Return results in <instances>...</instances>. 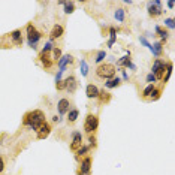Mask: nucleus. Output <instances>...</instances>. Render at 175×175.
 I'll use <instances>...</instances> for the list:
<instances>
[{
  "label": "nucleus",
  "instance_id": "nucleus-19",
  "mask_svg": "<svg viewBox=\"0 0 175 175\" xmlns=\"http://www.w3.org/2000/svg\"><path fill=\"white\" fill-rule=\"evenodd\" d=\"M97 97L100 99V102H102V103H108V102L111 100V94H109L108 91L102 90V91H99V96H97Z\"/></svg>",
  "mask_w": 175,
  "mask_h": 175
},
{
  "label": "nucleus",
  "instance_id": "nucleus-13",
  "mask_svg": "<svg viewBox=\"0 0 175 175\" xmlns=\"http://www.w3.org/2000/svg\"><path fill=\"white\" fill-rule=\"evenodd\" d=\"M85 94H87V97H90V99H96L99 96V89L94 84H89L85 89Z\"/></svg>",
  "mask_w": 175,
  "mask_h": 175
},
{
  "label": "nucleus",
  "instance_id": "nucleus-38",
  "mask_svg": "<svg viewBox=\"0 0 175 175\" xmlns=\"http://www.w3.org/2000/svg\"><path fill=\"white\" fill-rule=\"evenodd\" d=\"M3 169H5V162H3L2 157H0V172H3Z\"/></svg>",
  "mask_w": 175,
  "mask_h": 175
},
{
  "label": "nucleus",
  "instance_id": "nucleus-23",
  "mask_svg": "<svg viewBox=\"0 0 175 175\" xmlns=\"http://www.w3.org/2000/svg\"><path fill=\"white\" fill-rule=\"evenodd\" d=\"M63 6H65V12L66 14H72L75 11V3L73 2H63Z\"/></svg>",
  "mask_w": 175,
  "mask_h": 175
},
{
  "label": "nucleus",
  "instance_id": "nucleus-40",
  "mask_svg": "<svg viewBox=\"0 0 175 175\" xmlns=\"http://www.w3.org/2000/svg\"><path fill=\"white\" fill-rule=\"evenodd\" d=\"M174 5H175V3H174V2H168V6H169V8H171V9H172V8H174Z\"/></svg>",
  "mask_w": 175,
  "mask_h": 175
},
{
  "label": "nucleus",
  "instance_id": "nucleus-11",
  "mask_svg": "<svg viewBox=\"0 0 175 175\" xmlns=\"http://www.w3.org/2000/svg\"><path fill=\"white\" fill-rule=\"evenodd\" d=\"M76 87H78V82H76V78L75 76H69L66 78V90L69 93H75L76 91Z\"/></svg>",
  "mask_w": 175,
  "mask_h": 175
},
{
  "label": "nucleus",
  "instance_id": "nucleus-42",
  "mask_svg": "<svg viewBox=\"0 0 175 175\" xmlns=\"http://www.w3.org/2000/svg\"><path fill=\"white\" fill-rule=\"evenodd\" d=\"M80 175H81V174H80Z\"/></svg>",
  "mask_w": 175,
  "mask_h": 175
},
{
  "label": "nucleus",
  "instance_id": "nucleus-1",
  "mask_svg": "<svg viewBox=\"0 0 175 175\" xmlns=\"http://www.w3.org/2000/svg\"><path fill=\"white\" fill-rule=\"evenodd\" d=\"M24 126H27L33 130H39V127L45 123V115H43V112L39 111V109H34L32 112H27L24 115V120H23Z\"/></svg>",
  "mask_w": 175,
  "mask_h": 175
},
{
  "label": "nucleus",
  "instance_id": "nucleus-5",
  "mask_svg": "<svg viewBox=\"0 0 175 175\" xmlns=\"http://www.w3.org/2000/svg\"><path fill=\"white\" fill-rule=\"evenodd\" d=\"M99 126V118L93 115V114H90V115H87L85 118V124H84V129H85V132L87 133H93L96 129H97Z\"/></svg>",
  "mask_w": 175,
  "mask_h": 175
},
{
  "label": "nucleus",
  "instance_id": "nucleus-14",
  "mask_svg": "<svg viewBox=\"0 0 175 175\" xmlns=\"http://www.w3.org/2000/svg\"><path fill=\"white\" fill-rule=\"evenodd\" d=\"M73 62V57L71 56V54H66V56H63L62 58L58 60V67H60V71H66V65L67 63H72Z\"/></svg>",
  "mask_w": 175,
  "mask_h": 175
},
{
  "label": "nucleus",
  "instance_id": "nucleus-41",
  "mask_svg": "<svg viewBox=\"0 0 175 175\" xmlns=\"http://www.w3.org/2000/svg\"><path fill=\"white\" fill-rule=\"evenodd\" d=\"M123 78H124V80H127V78H129V76H127V73H126L124 71H123Z\"/></svg>",
  "mask_w": 175,
  "mask_h": 175
},
{
  "label": "nucleus",
  "instance_id": "nucleus-25",
  "mask_svg": "<svg viewBox=\"0 0 175 175\" xmlns=\"http://www.w3.org/2000/svg\"><path fill=\"white\" fill-rule=\"evenodd\" d=\"M156 89V87H154V84H150V85H148L147 87V89L144 90V93H142V97L144 99H148V97H150V94H151V91Z\"/></svg>",
  "mask_w": 175,
  "mask_h": 175
},
{
  "label": "nucleus",
  "instance_id": "nucleus-3",
  "mask_svg": "<svg viewBox=\"0 0 175 175\" xmlns=\"http://www.w3.org/2000/svg\"><path fill=\"white\" fill-rule=\"evenodd\" d=\"M168 66H169V63L163 62V60H160V58H156V62L153 65V69H151V72H153L156 80H163L165 71L168 69Z\"/></svg>",
  "mask_w": 175,
  "mask_h": 175
},
{
  "label": "nucleus",
  "instance_id": "nucleus-33",
  "mask_svg": "<svg viewBox=\"0 0 175 175\" xmlns=\"http://www.w3.org/2000/svg\"><path fill=\"white\" fill-rule=\"evenodd\" d=\"M165 24L168 25L169 29H174V27H175V24H174V20H172V18H168V20L165 21Z\"/></svg>",
  "mask_w": 175,
  "mask_h": 175
},
{
  "label": "nucleus",
  "instance_id": "nucleus-17",
  "mask_svg": "<svg viewBox=\"0 0 175 175\" xmlns=\"http://www.w3.org/2000/svg\"><path fill=\"white\" fill-rule=\"evenodd\" d=\"M78 115H80V111H78V109H69V112H67V123H71V124L75 123Z\"/></svg>",
  "mask_w": 175,
  "mask_h": 175
},
{
  "label": "nucleus",
  "instance_id": "nucleus-35",
  "mask_svg": "<svg viewBox=\"0 0 175 175\" xmlns=\"http://www.w3.org/2000/svg\"><path fill=\"white\" fill-rule=\"evenodd\" d=\"M87 151H89V147H81L76 153H78V154H84V153H87Z\"/></svg>",
  "mask_w": 175,
  "mask_h": 175
},
{
  "label": "nucleus",
  "instance_id": "nucleus-18",
  "mask_svg": "<svg viewBox=\"0 0 175 175\" xmlns=\"http://www.w3.org/2000/svg\"><path fill=\"white\" fill-rule=\"evenodd\" d=\"M121 84V80L120 78H111V80H108V82H105V85L108 87V89H114V87H118Z\"/></svg>",
  "mask_w": 175,
  "mask_h": 175
},
{
  "label": "nucleus",
  "instance_id": "nucleus-9",
  "mask_svg": "<svg viewBox=\"0 0 175 175\" xmlns=\"http://www.w3.org/2000/svg\"><path fill=\"white\" fill-rule=\"evenodd\" d=\"M69 108H71V102L67 99H60L57 103V109L60 112V115H65V114L69 112Z\"/></svg>",
  "mask_w": 175,
  "mask_h": 175
},
{
  "label": "nucleus",
  "instance_id": "nucleus-39",
  "mask_svg": "<svg viewBox=\"0 0 175 175\" xmlns=\"http://www.w3.org/2000/svg\"><path fill=\"white\" fill-rule=\"evenodd\" d=\"M52 121H54V123H58V121H60V117L54 115V117H52Z\"/></svg>",
  "mask_w": 175,
  "mask_h": 175
},
{
  "label": "nucleus",
  "instance_id": "nucleus-26",
  "mask_svg": "<svg viewBox=\"0 0 175 175\" xmlns=\"http://www.w3.org/2000/svg\"><path fill=\"white\" fill-rule=\"evenodd\" d=\"M156 32L160 34V38H162L163 40H166V39H168V32H166L165 29H162L160 25H156Z\"/></svg>",
  "mask_w": 175,
  "mask_h": 175
},
{
  "label": "nucleus",
  "instance_id": "nucleus-34",
  "mask_svg": "<svg viewBox=\"0 0 175 175\" xmlns=\"http://www.w3.org/2000/svg\"><path fill=\"white\" fill-rule=\"evenodd\" d=\"M154 81H156V78H154V75H153V73H150V75L147 76V82H150V84H153Z\"/></svg>",
  "mask_w": 175,
  "mask_h": 175
},
{
  "label": "nucleus",
  "instance_id": "nucleus-30",
  "mask_svg": "<svg viewBox=\"0 0 175 175\" xmlns=\"http://www.w3.org/2000/svg\"><path fill=\"white\" fill-rule=\"evenodd\" d=\"M159 97H160V91L157 90V89H154L151 91V94H150V97H148V99H150V100H157Z\"/></svg>",
  "mask_w": 175,
  "mask_h": 175
},
{
  "label": "nucleus",
  "instance_id": "nucleus-15",
  "mask_svg": "<svg viewBox=\"0 0 175 175\" xmlns=\"http://www.w3.org/2000/svg\"><path fill=\"white\" fill-rule=\"evenodd\" d=\"M11 39H12V43L16 47H20L23 43V38H21V32L20 30H14L11 33Z\"/></svg>",
  "mask_w": 175,
  "mask_h": 175
},
{
  "label": "nucleus",
  "instance_id": "nucleus-12",
  "mask_svg": "<svg viewBox=\"0 0 175 175\" xmlns=\"http://www.w3.org/2000/svg\"><path fill=\"white\" fill-rule=\"evenodd\" d=\"M49 132H51V126L48 123H43L38 130V139H45L49 135Z\"/></svg>",
  "mask_w": 175,
  "mask_h": 175
},
{
  "label": "nucleus",
  "instance_id": "nucleus-21",
  "mask_svg": "<svg viewBox=\"0 0 175 175\" xmlns=\"http://www.w3.org/2000/svg\"><path fill=\"white\" fill-rule=\"evenodd\" d=\"M118 66H124V67H130V66H132V62H130V56L121 57V58L118 60Z\"/></svg>",
  "mask_w": 175,
  "mask_h": 175
},
{
  "label": "nucleus",
  "instance_id": "nucleus-8",
  "mask_svg": "<svg viewBox=\"0 0 175 175\" xmlns=\"http://www.w3.org/2000/svg\"><path fill=\"white\" fill-rule=\"evenodd\" d=\"M39 60H40V63L42 66L45 67V69H49L52 66V58L49 56V52H45V51H40V56H39Z\"/></svg>",
  "mask_w": 175,
  "mask_h": 175
},
{
  "label": "nucleus",
  "instance_id": "nucleus-27",
  "mask_svg": "<svg viewBox=\"0 0 175 175\" xmlns=\"http://www.w3.org/2000/svg\"><path fill=\"white\" fill-rule=\"evenodd\" d=\"M115 20H118L120 23L124 21V9H121V8H120V9L115 11Z\"/></svg>",
  "mask_w": 175,
  "mask_h": 175
},
{
  "label": "nucleus",
  "instance_id": "nucleus-32",
  "mask_svg": "<svg viewBox=\"0 0 175 175\" xmlns=\"http://www.w3.org/2000/svg\"><path fill=\"white\" fill-rule=\"evenodd\" d=\"M105 57H106V52H105V51H99V52H97V57H96V63L103 62Z\"/></svg>",
  "mask_w": 175,
  "mask_h": 175
},
{
  "label": "nucleus",
  "instance_id": "nucleus-36",
  "mask_svg": "<svg viewBox=\"0 0 175 175\" xmlns=\"http://www.w3.org/2000/svg\"><path fill=\"white\" fill-rule=\"evenodd\" d=\"M139 40H141V42L144 43V45H145V47H148V48H150V47H151V45H150V43H148V42H147V39H145V38H139Z\"/></svg>",
  "mask_w": 175,
  "mask_h": 175
},
{
  "label": "nucleus",
  "instance_id": "nucleus-28",
  "mask_svg": "<svg viewBox=\"0 0 175 175\" xmlns=\"http://www.w3.org/2000/svg\"><path fill=\"white\" fill-rule=\"evenodd\" d=\"M56 89H57L58 91L66 90V80H60L58 82H56Z\"/></svg>",
  "mask_w": 175,
  "mask_h": 175
},
{
  "label": "nucleus",
  "instance_id": "nucleus-7",
  "mask_svg": "<svg viewBox=\"0 0 175 175\" xmlns=\"http://www.w3.org/2000/svg\"><path fill=\"white\" fill-rule=\"evenodd\" d=\"M72 136H73V139H72L71 145H69V148H71L72 151H78L81 148V145H82V136H81V133H78V132H75Z\"/></svg>",
  "mask_w": 175,
  "mask_h": 175
},
{
  "label": "nucleus",
  "instance_id": "nucleus-2",
  "mask_svg": "<svg viewBox=\"0 0 175 175\" xmlns=\"http://www.w3.org/2000/svg\"><path fill=\"white\" fill-rule=\"evenodd\" d=\"M96 73H97L99 78H103V80H111L115 75V66L111 63H103L100 66H97L96 69Z\"/></svg>",
  "mask_w": 175,
  "mask_h": 175
},
{
  "label": "nucleus",
  "instance_id": "nucleus-10",
  "mask_svg": "<svg viewBox=\"0 0 175 175\" xmlns=\"http://www.w3.org/2000/svg\"><path fill=\"white\" fill-rule=\"evenodd\" d=\"M63 33H65L63 25L56 24L54 27H52L51 33H49V38H51V40H52V39H58V38H62V36H63Z\"/></svg>",
  "mask_w": 175,
  "mask_h": 175
},
{
  "label": "nucleus",
  "instance_id": "nucleus-22",
  "mask_svg": "<svg viewBox=\"0 0 175 175\" xmlns=\"http://www.w3.org/2000/svg\"><path fill=\"white\" fill-rule=\"evenodd\" d=\"M52 62H58L60 58H62V49L60 48H57V47H54L52 48Z\"/></svg>",
  "mask_w": 175,
  "mask_h": 175
},
{
  "label": "nucleus",
  "instance_id": "nucleus-31",
  "mask_svg": "<svg viewBox=\"0 0 175 175\" xmlns=\"http://www.w3.org/2000/svg\"><path fill=\"white\" fill-rule=\"evenodd\" d=\"M171 73H172V63H169L168 69H166V75L163 76V82H166V81L169 80V76H171Z\"/></svg>",
  "mask_w": 175,
  "mask_h": 175
},
{
  "label": "nucleus",
  "instance_id": "nucleus-6",
  "mask_svg": "<svg viewBox=\"0 0 175 175\" xmlns=\"http://www.w3.org/2000/svg\"><path fill=\"white\" fill-rule=\"evenodd\" d=\"M148 14H150V16H153V18L162 15V14H163L162 2H159V0H154V2H150V3H148Z\"/></svg>",
  "mask_w": 175,
  "mask_h": 175
},
{
  "label": "nucleus",
  "instance_id": "nucleus-37",
  "mask_svg": "<svg viewBox=\"0 0 175 175\" xmlns=\"http://www.w3.org/2000/svg\"><path fill=\"white\" fill-rule=\"evenodd\" d=\"M89 142H90V145H96V138L94 136H90L89 138Z\"/></svg>",
  "mask_w": 175,
  "mask_h": 175
},
{
  "label": "nucleus",
  "instance_id": "nucleus-20",
  "mask_svg": "<svg viewBox=\"0 0 175 175\" xmlns=\"http://www.w3.org/2000/svg\"><path fill=\"white\" fill-rule=\"evenodd\" d=\"M150 49L153 51V54H154V56H160V54H162V51H163V47H162V43H160V42H157V43H154V45L150 47Z\"/></svg>",
  "mask_w": 175,
  "mask_h": 175
},
{
  "label": "nucleus",
  "instance_id": "nucleus-29",
  "mask_svg": "<svg viewBox=\"0 0 175 175\" xmlns=\"http://www.w3.org/2000/svg\"><path fill=\"white\" fill-rule=\"evenodd\" d=\"M81 72H82V76L89 75V66H87L85 60H81Z\"/></svg>",
  "mask_w": 175,
  "mask_h": 175
},
{
  "label": "nucleus",
  "instance_id": "nucleus-16",
  "mask_svg": "<svg viewBox=\"0 0 175 175\" xmlns=\"http://www.w3.org/2000/svg\"><path fill=\"white\" fill-rule=\"evenodd\" d=\"M90 166H91V159L90 157H85V159L82 160V163H81V172L84 175H89L90 174Z\"/></svg>",
  "mask_w": 175,
  "mask_h": 175
},
{
  "label": "nucleus",
  "instance_id": "nucleus-24",
  "mask_svg": "<svg viewBox=\"0 0 175 175\" xmlns=\"http://www.w3.org/2000/svg\"><path fill=\"white\" fill-rule=\"evenodd\" d=\"M109 34H111V38H109V42H108V47L111 48V47L114 45V42H115V39H117L115 29H114V27H111V29H109Z\"/></svg>",
  "mask_w": 175,
  "mask_h": 175
},
{
  "label": "nucleus",
  "instance_id": "nucleus-4",
  "mask_svg": "<svg viewBox=\"0 0 175 175\" xmlns=\"http://www.w3.org/2000/svg\"><path fill=\"white\" fill-rule=\"evenodd\" d=\"M39 39H40V33L36 30V27H34L33 24H29L27 25V42H29V45L32 48H36Z\"/></svg>",
  "mask_w": 175,
  "mask_h": 175
}]
</instances>
